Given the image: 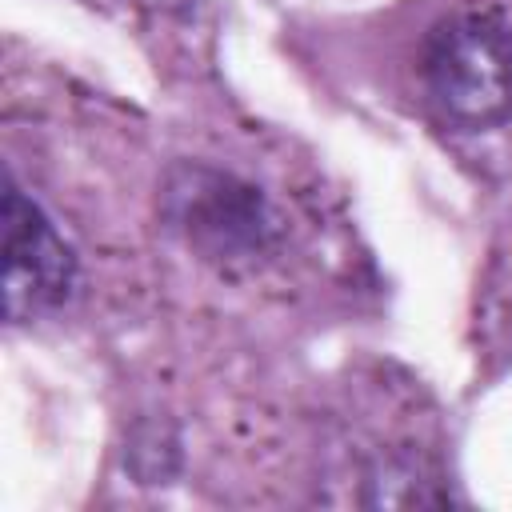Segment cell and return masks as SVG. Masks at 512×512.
I'll return each mask as SVG.
<instances>
[{"mask_svg":"<svg viewBox=\"0 0 512 512\" xmlns=\"http://www.w3.org/2000/svg\"><path fill=\"white\" fill-rule=\"evenodd\" d=\"M80 276L76 248L52 212L24 192L16 172L4 176V316L12 324L56 312L72 300Z\"/></svg>","mask_w":512,"mask_h":512,"instance_id":"2","label":"cell"},{"mask_svg":"<svg viewBox=\"0 0 512 512\" xmlns=\"http://www.w3.org/2000/svg\"><path fill=\"white\" fill-rule=\"evenodd\" d=\"M432 104L460 128L512 120V24L492 8H460L432 24L420 56Z\"/></svg>","mask_w":512,"mask_h":512,"instance_id":"1","label":"cell"},{"mask_svg":"<svg viewBox=\"0 0 512 512\" xmlns=\"http://www.w3.org/2000/svg\"><path fill=\"white\" fill-rule=\"evenodd\" d=\"M168 216L188 236V244L216 260L252 256L272 232L268 204L256 188L200 164H184L168 180Z\"/></svg>","mask_w":512,"mask_h":512,"instance_id":"3","label":"cell"}]
</instances>
